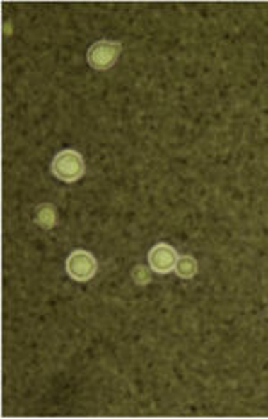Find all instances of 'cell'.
Returning <instances> with one entry per match:
<instances>
[{
    "mask_svg": "<svg viewBox=\"0 0 268 419\" xmlns=\"http://www.w3.org/2000/svg\"><path fill=\"white\" fill-rule=\"evenodd\" d=\"M267 315H268V308H267Z\"/></svg>",
    "mask_w": 268,
    "mask_h": 419,
    "instance_id": "obj_8",
    "label": "cell"
},
{
    "mask_svg": "<svg viewBox=\"0 0 268 419\" xmlns=\"http://www.w3.org/2000/svg\"><path fill=\"white\" fill-rule=\"evenodd\" d=\"M174 272L179 276V278H182V279L195 278L197 272H199V262H197L193 257H190V255L179 257L177 264H175Z\"/></svg>",
    "mask_w": 268,
    "mask_h": 419,
    "instance_id": "obj_6",
    "label": "cell"
},
{
    "mask_svg": "<svg viewBox=\"0 0 268 419\" xmlns=\"http://www.w3.org/2000/svg\"><path fill=\"white\" fill-rule=\"evenodd\" d=\"M64 269H66V274L77 281V284H86L97 274V258L86 250H76L69 255L66 258V264H64Z\"/></svg>",
    "mask_w": 268,
    "mask_h": 419,
    "instance_id": "obj_3",
    "label": "cell"
},
{
    "mask_svg": "<svg viewBox=\"0 0 268 419\" xmlns=\"http://www.w3.org/2000/svg\"><path fill=\"white\" fill-rule=\"evenodd\" d=\"M50 172L59 181L76 183L86 172V163H84L83 155L79 151H76V149H63L52 158Z\"/></svg>",
    "mask_w": 268,
    "mask_h": 419,
    "instance_id": "obj_1",
    "label": "cell"
},
{
    "mask_svg": "<svg viewBox=\"0 0 268 419\" xmlns=\"http://www.w3.org/2000/svg\"><path fill=\"white\" fill-rule=\"evenodd\" d=\"M122 54V43L115 40H98L88 49L86 60L93 70L97 72H106L115 67Z\"/></svg>",
    "mask_w": 268,
    "mask_h": 419,
    "instance_id": "obj_2",
    "label": "cell"
},
{
    "mask_svg": "<svg viewBox=\"0 0 268 419\" xmlns=\"http://www.w3.org/2000/svg\"><path fill=\"white\" fill-rule=\"evenodd\" d=\"M152 269L151 267H145V265H134L131 271V276H132V281L136 285H148L151 284L152 279V274H151Z\"/></svg>",
    "mask_w": 268,
    "mask_h": 419,
    "instance_id": "obj_7",
    "label": "cell"
},
{
    "mask_svg": "<svg viewBox=\"0 0 268 419\" xmlns=\"http://www.w3.org/2000/svg\"><path fill=\"white\" fill-rule=\"evenodd\" d=\"M36 224H38L42 230H52L57 223V212L56 206L50 203H43L36 206V216H35Z\"/></svg>",
    "mask_w": 268,
    "mask_h": 419,
    "instance_id": "obj_5",
    "label": "cell"
},
{
    "mask_svg": "<svg viewBox=\"0 0 268 419\" xmlns=\"http://www.w3.org/2000/svg\"><path fill=\"white\" fill-rule=\"evenodd\" d=\"M179 253L174 246L166 244V242H159L148 251V267L156 272V274H168L175 269L177 264Z\"/></svg>",
    "mask_w": 268,
    "mask_h": 419,
    "instance_id": "obj_4",
    "label": "cell"
}]
</instances>
